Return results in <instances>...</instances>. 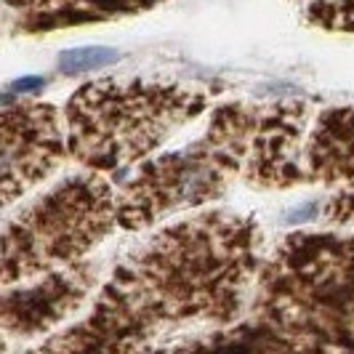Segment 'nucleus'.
<instances>
[{
	"label": "nucleus",
	"mask_w": 354,
	"mask_h": 354,
	"mask_svg": "<svg viewBox=\"0 0 354 354\" xmlns=\"http://www.w3.org/2000/svg\"><path fill=\"white\" fill-rule=\"evenodd\" d=\"M261 261L253 218L221 208L187 216L118 264L88 315L40 349L139 352L189 328H230L245 315Z\"/></svg>",
	"instance_id": "f257e3e1"
},
{
	"label": "nucleus",
	"mask_w": 354,
	"mask_h": 354,
	"mask_svg": "<svg viewBox=\"0 0 354 354\" xmlns=\"http://www.w3.org/2000/svg\"><path fill=\"white\" fill-rule=\"evenodd\" d=\"M221 344L354 352V232H293L261 261Z\"/></svg>",
	"instance_id": "f03ea898"
},
{
	"label": "nucleus",
	"mask_w": 354,
	"mask_h": 354,
	"mask_svg": "<svg viewBox=\"0 0 354 354\" xmlns=\"http://www.w3.org/2000/svg\"><path fill=\"white\" fill-rule=\"evenodd\" d=\"M205 106L208 93L174 80L104 77L86 83L62 109L67 158L96 174L136 165Z\"/></svg>",
	"instance_id": "7ed1b4c3"
},
{
	"label": "nucleus",
	"mask_w": 354,
	"mask_h": 354,
	"mask_svg": "<svg viewBox=\"0 0 354 354\" xmlns=\"http://www.w3.org/2000/svg\"><path fill=\"white\" fill-rule=\"evenodd\" d=\"M259 106L245 102L213 109L195 142L136 168L118 192V227L133 232L155 227L174 213L224 197L243 176Z\"/></svg>",
	"instance_id": "20e7f679"
},
{
	"label": "nucleus",
	"mask_w": 354,
	"mask_h": 354,
	"mask_svg": "<svg viewBox=\"0 0 354 354\" xmlns=\"http://www.w3.org/2000/svg\"><path fill=\"white\" fill-rule=\"evenodd\" d=\"M118 227V192L102 174L64 178L0 234V290L83 261Z\"/></svg>",
	"instance_id": "39448f33"
},
{
	"label": "nucleus",
	"mask_w": 354,
	"mask_h": 354,
	"mask_svg": "<svg viewBox=\"0 0 354 354\" xmlns=\"http://www.w3.org/2000/svg\"><path fill=\"white\" fill-rule=\"evenodd\" d=\"M64 158L62 109L46 102L0 106V211L46 181Z\"/></svg>",
	"instance_id": "423d86ee"
},
{
	"label": "nucleus",
	"mask_w": 354,
	"mask_h": 354,
	"mask_svg": "<svg viewBox=\"0 0 354 354\" xmlns=\"http://www.w3.org/2000/svg\"><path fill=\"white\" fill-rule=\"evenodd\" d=\"M32 285H8L0 293V333L17 338L40 336L80 309L99 283L93 264L75 261L70 266L37 274Z\"/></svg>",
	"instance_id": "0eeeda50"
},
{
	"label": "nucleus",
	"mask_w": 354,
	"mask_h": 354,
	"mask_svg": "<svg viewBox=\"0 0 354 354\" xmlns=\"http://www.w3.org/2000/svg\"><path fill=\"white\" fill-rule=\"evenodd\" d=\"M315 106L301 99H283L259 106L243 178L256 189L304 187L301 149Z\"/></svg>",
	"instance_id": "6e6552de"
},
{
	"label": "nucleus",
	"mask_w": 354,
	"mask_h": 354,
	"mask_svg": "<svg viewBox=\"0 0 354 354\" xmlns=\"http://www.w3.org/2000/svg\"><path fill=\"white\" fill-rule=\"evenodd\" d=\"M304 184L330 187L325 218L354 221V106H333L312 115L301 149Z\"/></svg>",
	"instance_id": "1a4fd4ad"
},
{
	"label": "nucleus",
	"mask_w": 354,
	"mask_h": 354,
	"mask_svg": "<svg viewBox=\"0 0 354 354\" xmlns=\"http://www.w3.org/2000/svg\"><path fill=\"white\" fill-rule=\"evenodd\" d=\"M0 3L19 11L21 30L43 32L56 27L133 17L158 8L165 0H0Z\"/></svg>",
	"instance_id": "9d476101"
},
{
	"label": "nucleus",
	"mask_w": 354,
	"mask_h": 354,
	"mask_svg": "<svg viewBox=\"0 0 354 354\" xmlns=\"http://www.w3.org/2000/svg\"><path fill=\"white\" fill-rule=\"evenodd\" d=\"M306 21L328 32H354V0H312Z\"/></svg>",
	"instance_id": "9b49d317"
},
{
	"label": "nucleus",
	"mask_w": 354,
	"mask_h": 354,
	"mask_svg": "<svg viewBox=\"0 0 354 354\" xmlns=\"http://www.w3.org/2000/svg\"><path fill=\"white\" fill-rule=\"evenodd\" d=\"M0 349H6V338H3V333H0Z\"/></svg>",
	"instance_id": "f8f14e48"
}]
</instances>
